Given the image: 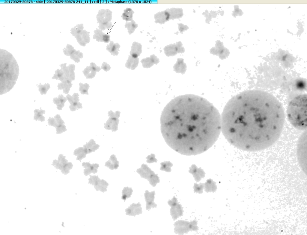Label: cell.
I'll return each mask as SVG.
<instances>
[{
	"label": "cell",
	"instance_id": "obj_8",
	"mask_svg": "<svg viewBox=\"0 0 307 235\" xmlns=\"http://www.w3.org/2000/svg\"><path fill=\"white\" fill-rule=\"evenodd\" d=\"M155 194L154 191L151 192H149L148 190L145 191L144 196L146 202V210H150L151 208H154L156 207V204L154 202Z\"/></svg>",
	"mask_w": 307,
	"mask_h": 235
},
{
	"label": "cell",
	"instance_id": "obj_7",
	"mask_svg": "<svg viewBox=\"0 0 307 235\" xmlns=\"http://www.w3.org/2000/svg\"><path fill=\"white\" fill-rule=\"evenodd\" d=\"M174 232L176 234L182 235L190 231L189 222L182 220H178L174 224Z\"/></svg>",
	"mask_w": 307,
	"mask_h": 235
},
{
	"label": "cell",
	"instance_id": "obj_26",
	"mask_svg": "<svg viewBox=\"0 0 307 235\" xmlns=\"http://www.w3.org/2000/svg\"><path fill=\"white\" fill-rule=\"evenodd\" d=\"M204 187V184L200 183L199 184L194 183L193 186L194 192L199 194H201L203 192V190Z\"/></svg>",
	"mask_w": 307,
	"mask_h": 235
},
{
	"label": "cell",
	"instance_id": "obj_11",
	"mask_svg": "<svg viewBox=\"0 0 307 235\" xmlns=\"http://www.w3.org/2000/svg\"><path fill=\"white\" fill-rule=\"evenodd\" d=\"M155 22L159 23L160 24H164L166 22L169 21L170 15L166 10L159 12L155 14Z\"/></svg>",
	"mask_w": 307,
	"mask_h": 235
},
{
	"label": "cell",
	"instance_id": "obj_5",
	"mask_svg": "<svg viewBox=\"0 0 307 235\" xmlns=\"http://www.w3.org/2000/svg\"><path fill=\"white\" fill-rule=\"evenodd\" d=\"M296 154L300 166L306 172L307 166V130L303 131L298 139Z\"/></svg>",
	"mask_w": 307,
	"mask_h": 235
},
{
	"label": "cell",
	"instance_id": "obj_15",
	"mask_svg": "<svg viewBox=\"0 0 307 235\" xmlns=\"http://www.w3.org/2000/svg\"><path fill=\"white\" fill-rule=\"evenodd\" d=\"M166 10L170 15V20H174L175 19L181 18L183 15V10L181 8H172L167 9Z\"/></svg>",
	"mask_w": 307,
	"mask_h": 235
},
{
	"label": "cell",
	"instance_id": "obj_25",
	"mask_svg": "<svg viewBox=\"0 0 307 235\" xmlns=\"http://www.w3.org/2000/svg\"><path fill=\"white\" fill-rule=\"evenodd\" d=\"M83 24H81L77 25L71 30V34L75 37L83 30Z\"/></svg>",
	"mask_w": 307,
	"mask_h": 235
},
{
	"label": "cell",
	"instance_id": "obj_20",
	"mask_svg": "<svg viewBox=\"0 0 307 235\" xmlns=\"http://www.w3.org/2000/svg\"><path fill=\"white\" fill-rule=\"evenodd\" d=\"M159 62V59L154 54L151 55L150 57L143 59L141 61L143 66L146 64L147 65L149 64V66H151L154 64H157Z\"/></svg>",
	"mask_w": 307,
	"mask_h": 235
},
{
	"label": "cell",
	"instance_id": "obj_23",
	"mask_svg": "<svg viewBox=\"0 0 307 235\" xmlns=\"http://www.w3.org/2000/svg\"><path fill=\"white\" fill-rule=\"evenodd\" d=\"M139 60L138 58H134L131 56H129L127 63L130 67L135 69L138 65Z\"/></svg>",
	"mask_w": 307,
	"mask_h": 235
},
{
	"label": "cell",
	"instance_id": "obj_6",
	"mask_svg": "<svg viewBox=\"0 0 307 235\" xmlns=\"http://www.w3.org/2000/svg\"><path fill=\"white\" fill-rule=\"evenodd\" d=\"M112 12L109 10L104 9L99 10L97 15V23L99 25H104L109 24L112 20Z\"/></svg>",
	"mask_w": 307,
	"mask_h": 235
},
{
	"label": "cell",
	"instance_id": "obj_19",
	"mask_svg": "<svg viewBox=\"0 0 307 235\" xmlns=\"http://www.w3.org/2000/svg\"><path fill=\"white\" fill-rule=\"evenodd\" d=\"M120 47V45L118 43H114L113 41H111L109 44L106 46V50L109 52L113 55H118V51Z\"/></svg>",
	"mask_w": 307,
	"mask_h": 235
},
{
	"label": "cell",
	"instance_id": "obj_22",
	"mask_svg": "<svg viewBox=\"0 0 307 235\" xmlns=\"http://www.w3.org/2000/svg\"><path fill=\"white\" fill-rule=\"evenodd\" d=\"M138 26V25L133 20L130 22H126L125 25V27L127 28L129 35L133 33Z\"/></svg>",
	"mask_w": 307,
	"mask_h": 235
},
{
	"label": "cell",
	"instance_id": "obj_30",
	"mask_svg": "<svg viewBox=\"0 0 307 235\" xmlns=\"http://www.w3.org/2000/svg\"><path fill=\"white\" fill-rule=\"evenodd\" d=\"M168 204L171 207L176 205L178 203L177 199L174 196L171 200H169L167 202Z\"/></svg>",
	"mask_w": 307,
	"mask_h": 235
},
{
	"label": "cell",
	"instance_id": "obj_17",
	"mask_svg": "<svg viewBox=\"0 0 307 235\" xmlns=\"http://www.w3.org/2000/svg\"><path fill=\"white\" fill-rule=\"evenodd\" d=\"M163 49L165 54L168 56H173L177 53L175 43L165 46Z\"/></svg>",
	"mask_w": 307,
	"mask_h": 235
},
{
	"label": "cell",
	"instance_id": "obj_10",
	"mask_svg": "<svg viewBox=\"0 0 307 235\" xmlns=\"http://www.w3.org/2000/svg\"><path fill=\"white\" fill-rule=\"evenodd\" d=\"M141 205L138 203L137 204L133 203L126 209V214L135 216L136 215L142 213Z\"/></svg>",
	"mask_w": 307,
	"mask_h": 235
},
{
	"label": "cell",
	"instance_id": "obj_14",
	"mask_svg": "<svg viewBox=\"0 0 307 235\" xmlns=\"http://www.w3.org/2000/svg\"><path fill=\"white\" fill-rule=\"evenodd\" d=\"M189 172L193 175V177L197 182L200 181L201 179L205 177V173L203 170L197 168L196 166H192Z\"/></svg>",
	"mask_w": 307,
	"mask_h": 235
},
{
	"label": "cell",
	"instance_id": "obj_12",
	"mask_svg": "<svg viewBox=\"0 0 307 235\" xmlns=\"http://www.w3.org/2000/svg\"><path fill=\"white\" fill-rule=\"evenodd\" d=\"M94 32L93 39H95L97 41L106 43L110 41V35L103 33L102 30L97 29L94 31Z\"/></svg>",
	"mask_w": 307,
	"mask_h": 235
},
{
	"label": "cell",
	"instance_id": "obj_28",
	"mask_svg": "<svg viewBox=\"0 0 307 235\" xmlns=\"http://www.w3.org/2000/svg\"><path fill=\"white\" fill-rule=\"evenodd\" d=\"M75 50L74 49L73 47L72 46L69 44H67L66 49L64 51L66 52V53H67L66 55L69 56L71 55Z\"/></svg>",
	"mask_w": 307,
	"mask_h": 235
},
{
	"label": "cell",
	"instance_id": "obj_2",
	"mask_svg": "<svg viewBox=\"0 0 307 235\" xmlns=\"http://www.w3.org/2000/svg\"><path fill=\"white\" fill-rule=\"evenodd\" d=\"M160 124L168 145L187 156L207 151L221 130V116L216 108L205 98L191 94L171 100L163 109Z\"/></svg>",
	"mask_w": 307,
	"mask_h": 235
},
{
	"label": "cell",
	"instance_id": "obj_9",
	"mask_svg": "<svg viewBox=\"0 0 307 235\" xmlns=\"http://www.w3.org/2000/svg\"><path fill=\"white\" fill-rule=\"evenodd\" d=\"M89 33L85 30H83L75 37L80 45L85 46L86 44L89 42L90 39Z\"/></svg>",
	"mask_w": 307,
	"mask_h": 235
},
{
	"label": "cell",
	"instance_id": "obj_4",
	"mask_svg": "<svg viewBox=\"0 0 307 235\" xmlns=\"http://www.w3.org/2000/svg\"><path fill=\"white\" fill-rule=\"evenodd\" d=\"M9 53L0 56V94L9 91L18 78L19 69L15 59Z\"/></svg>",
	"mask_w": 307,
	"mask_h": 235
},
{
	"label": "cell",
	"instance_id": "obj_31",
	"mask_svg": "<svg viewBox=\"0 0 307 235\" xmlns=\"http://www.w3.org/2000/svg\"><path fill=\"white\" fill-rule=\"evenodd\" d=\"M108 127H109V126H108Z\"/></svg>",
	"mask_w": 307,
	"mask_h": 235
},
{
	"label": "cell",
	"instance_id": "obj_16",
	"mask_svg": "<svg viewBox=\"0 0 307 235\" xmlns=\"http://www.w3.org/2000/svg\"><path fill=\"white\" fill-rule=\"evenodd\" d=\"M142 51V44L138 42H134L132 44L130 52L131 56L134 58H137L140 55Z\"/></svg>",
	"mask_w": 307,
	"mask_h": 235
},
{
	"label": "cell",
	"instance_id": "obj_18",
	"mask_svg": "<svg viewBox=\"0 0 307 235\" xmlns=\"http://www.w3.org/2000/svg\"><path fill=\"white\" fill-rule=\"evenodd\" d=\"M216 183L215 182L211 179L207 180L206 182L204 184V190L206 192H215L217 189Z\"/></svg>",
	"mask_w": 307,
	"mask_h": 235
},
{
	"label": "cell",
	"instance_id": "obj_24",
	"mask_svg": "<svg viewBox=\"0 0 307 235\" xmlns=\"http://www.w3.org/2000/svg\"><path fill=\"white\" fill-rule=\"evenodd\" d=\"M133 190L131 188L126 187L124 188L122 193V199L124 201L126 199L131 197Z\"/></svg>",
	"mask_w": 307,
	"mask_h": 235
},
{
	"label": "cell",
	"instance_id": "obj_29",
	"mask_svg": "<svg viewBox=\"0 0 307 235\" xmlns=\"http://www.w3.org/2000/svg\"><path fill=\"white\" fill-rule=\"evenodd\" d=\"M176 46L177 50V53H183L184 51L183 49L184 48L182 47V44L181 41L177 42L175 44Z\"/></svg>",
	"mask_w": 307,
	"mask_h": 235
},
{
	"label": "cell",
	"instance_id": "obj_13",
	"mask_svg": "<svg viewBox=\"0 0 307 235\" xmlns=\"http://www.w3.org/2000/svg\"><path fill=\"white\" fill-rule=\"evenodd\" d=\"M171 207L170 213L174 220L183 215V207L181 204L179 203Z\"/></svg>",
	"mask_w": 307,
	"mask_h": 235
},
{
	"label": "cell",
	"instance_id": "obj_1",
	"mask_svg": "<svg viewBox=\"0 0 307 235\" xmlns=\"http://www.w3.org/2000/svg\"><path fill=\"white\" fill-rule=\"evenodd\" d=\"M285 120L283 106L275 96L263 90H249L227 102L221 117V130L237 148L257 151L277 141Z\"/></svg>",
	"mask_w": 307,
	"mask_h": 235
},
{
	"label": "cell",
	"instance_id": "obj_3",
	"mask_svg": "<svg viewBox=\"0 0 307 235\" xmlns=\"http://www.w3.org/2000/svg\"><path fill=\"white\" fill-rule=\"evenodd\" d=\"M307 95L303 94L294 98L289 103L287 110L288 121L296 129L307 130Z\"/></svg>",
	"mask_w": 307,
	"mask_h": 235
},
{
	"label": "cell",
	"instance_id": "obj_21",
	"mask_svg": "<svg viewBox=\"0 0 307 235\" xmlns=\"http://www.w3.org/2000/svg\"><path fill=\"white\" fill-rule=\"evenodd\" d=\"M134 13L133 10L130 8H127L124 10L121 17L123 20H125L127 22L131 21L133 20V14Z\"/></svg>",
	"mask_w": 307,
	"mask_h": 235
},
{
	"label": "cell",
	"instance_id": "obj_27",
	"mask_svg": "<svg viewBox=\"0 0 307 235\" xmlns=\"http://www.w3.org/2000/svg\"><path fill=\"white\" fill-rule=\"evenodd\" d=\"M197 221L194 220L189 222V228L190 231H197L198 230V227L197 226Z\"/></svg>",
	"mask_w": 307,
	"mask_h": 235
}]
</instances>
